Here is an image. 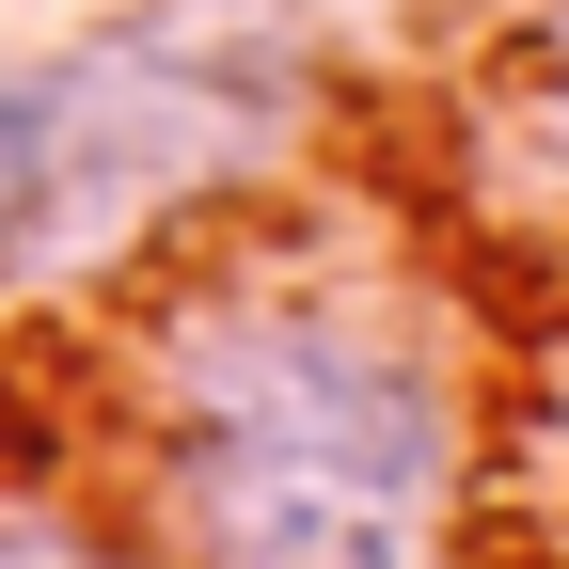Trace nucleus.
Masks as SVG:
<instances>
[{
    "label": "nucleus",
    "mask_w": 569,
    "mask_h": 569,
    "mask_svg": "<svg viewBox=\"0 0 569 569\" xmlns=\"http://www.w3.org/2000/svg\"><path fill=\"white\" fill-rule=\"evenodd\" d=\"M522 142H538V174H553V206H569V17H553L538 63H522Z\"/></svg>",
    "instance_id": "5"
},
{
    "label": "nucleus",
    "mask_w": 569,
    "mask_h": 569,
    "mask_svg": "<svg viewBox=\"0 0 569 569\" xmlns=\"http://www.w3.org/2000/svg\"><path fill=\"white\" fill-rule=\"evenodd\" d=\"M111 396L159 569H443L490 459L427 269L269 190L142 253Z\"/></svg>",
    "instance_id": "1"
},
{
    "label": "nucleus",
    "mask_w": 569,
    "mask_h": 569,
    "mask_svg": "<svg viewBox=\"0 0 569 569\" xmlns=\"http://www.w3.org/2000/svg\"><path fill=\"white\" fill-rule=\"evenodd\" d=\"M490 443H507V490L538 507V538H553V569H569V332L522 365V411L490 427Z\"/></svg>",
    "instance_id": "3"
},
{
    "label": "nucleus",
    "mask_w": 569,
    "mask_h": 569,
    "mask_svg": "<svg viewBox=\"0 0 569 569\" xmlns=\"http://www.w3.org/2000/svg\"><path fill=\"white\" fill-rule=\"evenodd\" d=\"M348 48L317 0H111L0 80V284H127L317 142Z\"/></svg>",
    "instance_id": "2"
},
{
    "label": "nucleus",
    "mask_w": 569,
    "mask_h": 569,
    "mask_svg": "<svg viewBox=\"0 0 569 569\" xmlns=\"http://www.w3.org/2000/svg\"><path fill=\"white\" fill-rule=\"evenodd\" d=\"M0 569H159V538H127L80 490H0Z\"/></svg>",
    "instance_id": "4"
}]
</instances>
